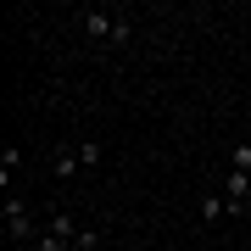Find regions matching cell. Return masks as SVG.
Wrapping results in <instances>:
<instances>
[{
    "instance_id": "cell-1",
    "label": "cell",
    "mask_w": 251,
    "mask_h": 251,
    "mask_svg": "<svg viewBox=\"0 0 251 251\" xmlns=\"http://www.w3.org/2000/svg\"><path fill=\"white\" fill-rule=\"evenodd\" d=\"M78 23H84V34H90L95 45H128V39H134V23H128L123 11L90 6V11H78Z\"/></svg>"
},
{
    "instance_id": "cell-2",
    "label": "cell",
    "mask_w": 251,
    "mask_h": 251,
    "mask_svg": "<svg viewBox=\"0 0 251 251\" xmlns=\"http://www.w3.org/2000/svg\"><path fill=\"white\" fill-rule=\"evenodd\" d=\"M45 229H34V218H28V206H23V196H6V240L11 246H34Z\"/></svg>"
},
{
    "instance_id": "cell-3",
    "label": "cell",
    "mask_w": 251,
    "mask_h": 251,
    "mask_svg": "<svg viewBox=\"0 0 251 251\" xmlns=\"http://www.w3.org/2000/svg\"><path fill=\"white\" fill-rule=\"evenodd\" d=\"M78 229H84V224H78L73 212H62V206H56V212H50V224H45V234H50V240H67V246L78 240Z\"/></svg>"
},
{
    "instance_id": "cell-4",
    "label": "cell",
    "mask_w": 251,
    "mask_h": 251,
    "mask_svg": "<svg viewBox=\"0 0 251 251\" xmlns=\"http://www.w3.org/2000/svg\"><path fill=\"white\" fill-rule=\"evenodd\" d=\"M50 173H56V179H62V184H67V179H78V173H84L78 151H56V156H50Z\"/></svg>"
},
{
    "instance_id": "cell-5",
    "label": "cell",
    "mask_w": 251,
    "mask_h": 251,
    "mask_svg": "<svg viewBox=\"0 0 251 251\" xmlns=\"http://www.w3.org/2000/svg\"><path fill=\"white\" fill-rule=\"evenodd\" d=\"M229 218V196H201V224H218Z\"/></svg>"
},
{
    "instance_id": "cell-6",
    "label": "cell",
    "mask_w": 251,
    "mask_h": 251,
    "mask_svg": "<svg viewBox=\"0 0 251 251\" xmlns=\"http://www.w3.org/2000/svg\"><path fill=\"white\" fill-rule=\"evenodd\" d=\"M17 162H23L17 145H6V151H0V184H6V190H11V173H17Z\"/></svg>"
},
{
    "instance_id": "cell-7",
    "label": "cell",
    "mask_w": 251,
    "mask_h": 251,
    "mask_svg": "<svg viewBox=\"0 0 251 251\" xmlns=\"http://www.w3.org/2000/svg\"><path fill=\"white\" fill-rule=\"evenodd\" d=\"M73 151H78L84 168H100V156H106V151H100V140H84V145H73Z\"/></svg>"
},
{
    "instance_id": "cell-8",
    "label": "cell",
    "mask_w": 251,
    "mask_h": 251,
    "mask_svg": "<svg viewBox=\"0 0 251 251\" xmlns=\"http://www.w3.org/2000/svg\"><path fill=\"white\" fill-rule=\"evenodd\" d=\"M73 251H100V229H95V224H84V229H78V240H73Z\"/></svg>"
}]
</instances>
